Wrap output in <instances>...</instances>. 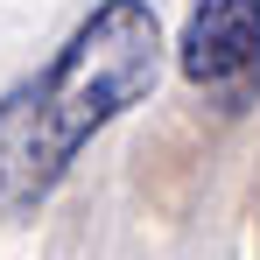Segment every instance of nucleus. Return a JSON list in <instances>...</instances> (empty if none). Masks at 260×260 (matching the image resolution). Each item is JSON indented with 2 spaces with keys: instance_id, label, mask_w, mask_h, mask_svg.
<instances>
[{
  "instance_id": "obj_2",
  "label": "nucleus",
  "mask_w": 260,
  "mask_h": 260,
  "mask_svg": "<svg viewBox=\"0 0 260 260\" xmlns=\"http://www.w3.org/2000/svg\"><path fill=\"white\" fill-rule=\"evenodd\" d=\"M176 71L225 113H239L260 91V0H190L176 36Z\"/></svg>"
},
{
  "instance_id": "obj_1",
  "label": "nucleus",
  "mask_w": 260,
  "mask_h": 260,
  "mask_svg": "<svg viewBox=\"0 0 260 260\" xmlns=\"http://www.w3.org/2000/svg\"><path fill=\"white\" fill-rule=\"evenodd\" d=\"M162 21L148 0H99L36 78L0 99V211H28L63 183L91 134H106L162 78Z\"/></svg>"
}]
</instances>
